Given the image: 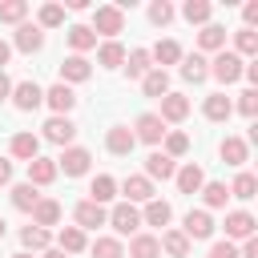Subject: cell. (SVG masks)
<instances>
[{"mask_svg":"<svg viewBox=\"0 0 258 258\" xmlns=\"http://www.w3.org/2000/svg\"><path fill=\"white\" fill-rule=\"evenodd\" d=\"M157 246H161L169 258H185V254H189V238H185L181 230H165V234L157 238Z\"/></svg>","mask_w":258,"mask_h":258,"instance_id":"cell-24","label":"cell"},{"mask_svg":"<svg viewBox=\"0 0 258 258\" xmlns=\"http://www.w3.org/2000/svg\"><path fill=\"white\" fill-rule=\"evenodd\" d=\"M238 113H242V117H254V113H258V89H246V93L238 97Z\"/></svg>","mask_w":258,"mask_h":258,"instance_id":"cell-47","label":"cell"},{"mask_svg":"<svg viewBox=\"0 0 258 258\" xmlns=\"http://www.w3.org/2000/svg\"><path fill=\"white\" fill-rule=\"evenodd\" d=\"M89 73H93V64L85 56H69L60 64V85H81V81H89Z\"/></svg>","mask_w":258,"mask_h":258,"instance_id":"cell-15","label":"cell"},{"mask_svg":"<svg viewBox=\"0 0 258 258\" xmlns=\"http://www.w3.org/2000/svg\"><path fill=\"white\" fill-rule=\"evenodd\" d=\"M12 258H32V254H24V250H20V254H12Z\"/></svg>","mask_w":258,"mask_h":258,"instance_id":"cell-56","label":"cell"},{"mask_svg":"<svg viewBox=\"0 0 258 258\" xmlns=\"http://www.w3.org/2000/svg\"><path fill=\"white\" fill-rule=\"evenodd\" d=\"M121 189H125V202H129V206H133V202H153V181H149L145 173L125 177V181H121Z\"/></svg>","mask_w":258,"mask_h":258,"instance_id":"cell-11","label":"cell"},{"mask_svg":"<svg viewBox=\"0 0 258 258\" xmlns=\"http://www.w3.org/2000/svg\"><path fill=\"white\" fill-rule=\"evenodd\" d=\"M169 218H173V210H169V202H145V214H141V222L145 226H169Z\"/></svg>","mask_w":258,"mask_h":258,"instance_id":"cell-30","label":"cell"},{"mask_svg":"<svg viewBox=\"0 0 258 258\" xmlns=\"http://www.w3.org/2000/svg\"><path fill=\"white\" fill-rule=\"evenodd\" d=\"M149 56L157 60V69H161V64H177V60H181V44H177V40H161Z\"/></svg>","mask_w":258,"mask_h":258,"instance_id":"cell-37","label":"cell"},{"mask_svg":"<svg viewBox=\"0 0 258 258\" xmlns=\"http://www.w3.org/2000/svg\"><path fill=\"white\" fill-rule=\"evenodd\" d=\"M56 24H64V8L60 4H44L40 8V28H56Z\"/></svg>","mask_w":258,"mask_h":258,"instance_id":"cell-45","label":"cell"},{"mask_svg":"<svg viewBox=\"0 0 258 258\" xmlns=\"http://www.w3.org/2000/svg\"><path fill=\"white\" fill-rule=\"evenodd\" d=\"M8 97H12V81L0 73V101H8Z\"/></svg>","mask_w":258,"mask_h":258,"instance_id":"cell-52","label":"cell"},{"mask_svg":"<svg viewBox=\"0 0 258 258\" xmlns=\"http://www.w3.org/2000/svg\"><path fill=\"white\" fill-rule=\"evenodd\" d=\"M125 28V12L117 8V4H101L97 12H93V32H101V36H109V40H117V32Z\"/></svg>","mask_w":258,"mask_h":258,"instance_id":"cell-1","label":"cell"},{"mask_svg":"<svg viewBox=\"0 0 258 258\" xmlns=\"http://www.w3.org/2000/svg\"><path fill=\"white\" fill-rule=\"evenodd\" d=\"M56 242H60V254H81V250H85V230H77V226H64Z\"/></svg>","mask_w":258,"mask_h":258,"instance_id":"cell-35","label":"cell"},{"mask_svg":"<svg viewBox=\"0 0 258 258\" xmlns=\"http://www.w3.org/2000/svg\"><path fill=\"white\" fill-rule=\"evenodd\" d=\"M73 218H77V230H97V226L109 222L105 206H97V202H81V206L73 210Z\"/></svg>","mask_w":258,"mask_h":258,"instance_id":"cell-9","label":"cell"},{"mask_svg":"<svg viewBox=\"0 0 258 258\" xmlns=\"http://www.w3.org/2000/svg\"><path fill=\"white\" fill-rule=\"evenodd\" d=\"M242 69H246V64H242V56H238V52H226V48L210 60V77H214V81H222V85H234V81L242 77Z\"/></svg>","mask_w":258,"mask_h":258,"instance_id":"cell-2","label":"cell"},{"mask_svg":"<svg viewBox=\"0 0 258 258\" xmlns=\"http://www.w3.org/2000/svg\"><path fill=\"white\" fill-rule=\"evenodd\" d=\"M77 137V125L69 121V117H48L44 121V141H52V145H69Z\"/></svg>","mask_w":258,"mask_h":258,"instance_id":"cell-10","label":"cell"},{"mask_svg":"<svg viewBox=\"0 0 258 258\" xmlns=\"http://www.w3.org/2000/svg\"><path fill=\"white\" fill-rule=\"evenodd\" d=\"M69 44H73V56H81L85 48H97V32L89 24H73L69 28Z\"/></svg>","mask_w":258,"mask_h":258,"instance_id":"cell-25","label":"cell"},{"mask_svg":"<svg viewBox=\"0 0 258 258\" xmlns=\"http://www.w3.org/2000/svg\"><path fill=\"white\" fill-rule=\"evenodd\" d=\"M242 16H246V28H254V24H258V0H250V4L242 8Z\"/></svg>","mask_w":258,"mask_h":258,"instance_id":"cell-49","label":"cell"},{"mask_svg":"<svg viewBox=\"0 0 258 258\" xmlns=\"http://www.w3.org/2000/svg\"><path fill=\"white\" fill-rule=\"evenodd\" d=\"M97 60H101L105 69H121V64H125V48H121V40H105V44L97 48Z\"/></svg>","mask_w":258,"mask_h":258,"instance_id":"cell-32","label":"cell"},{"mask_svg":"<svg viewBox=\"0 0 258 258\" xmlns=\"http://www.w3.org/2000/svg\"><path fill=\"white\" fill-rule=\"evenodd\" d=\"M210 12H214V8H210L206 0H185V8H181V16H185L189 24H202V28L210 24Z\"/></svg>","mask_w":258,"mask_h":258,"instance_id":"cell-36","label":"cell"},{"mask_svg":"<svg viewBox=\"0 0 258 258\" xmlns=\"http://www.w3.org/2000/svg\"><path fill=\"white\" fill-rule=\"evenodd\" d=\"M198 194H202V198H206V206H210V210H222V206H226V198H230V194H226V185H222V181H206V185H202V189H198Z\"/></svg>","mask_w":258,"mask_h":258,"instance_id":"cell-40","label":"cell"},{"mask_svg":"<svg viewBox=\"0 0 258 258\" xmlns=\"http://www.w3.org/2000/svg\"><path fill=\"white\" fill-rule=\"evenodd\" d=\"M89 161H93V153H89V149H81V145H69V149L56 157V173L64 169L69 177H81V173H89Z\"/></svg>","mask_w":258,"mask_h":258,"instance_id":"cell-4","label":"cell"},{"mask_svg":"<svg viewBox=\"0 0 258 258\" xmlns=\"http://www.w3.org/2000/svg\"><path fill=\"white\" fill-rule=\"evenodd\" d=\"M24 16H28V4H24V0H4V4H0V20H4V24H20Z\"/></svg>","mask_w":258,"mask_h":258,"instance_id":"cell-43","label":"cell"},{"mask_svg":"<svg viewBox=\"0 0 258 258\" xmlns=\"http://www.w3.org/2000/svg\"><path fill=\"white\" fill-rule=\"evenodd\" d=\"M198 48H202V52H222V48H226V28H222V24H206V28L198 32Z\"/></svg>","mask_w":258,"mask_h":258,"instance_id":"cell-20","label":"cell"},{"mask_svg":"<svg viewBox=\"0 0 258 258\" xmlns=\"http://www.w3.org/2000/svg\"><path fill=\"white\" fill-rule=\"evenodd\" d=\"M218 153H222L226 165H246V157H250V149H246L242 137H226V141L218 145Z\"/></svg>","mask_w":258,"mask_h":258,"instance_id":"cell-22","label":"cell"},{"mask_svg":"<svg viewBox=\"0 0 258 258\" xmlns=\"http://www.w3.org/2000/svg\"><path fill=\"white\" fill-rule=\"evenodd\" d=\"M210 258H238V246L234 242H214L210 246Z\"/></svg>","mask_w":258,"mask_h":258,"instance_id":"cell-48","label":"cell"},{"mask_svg":"<svg viewBox=\"0 0 258 258\" xmlns=\"http://www.w3.org/2000/svg\"><path fill=\"white\" fill-rule=\"evenodd\" d=\"M202 113H206L210 121H230L234 105H230V97H226V93H210V97H206V105H202Z\"/></svg>","mask_w":258,"mask_h":258,"instance_id":"cell-21","label":"cell"},{"mask_svg":"<svg viewBox=\"0 0 258 258\" xmlns=\"http://www.w3.org/2000/svg\"><path fill=\"white\" fill-rule=\"evenodd\" d=\"M185 149H189V137L177 129H165V157H181Z\"/></svg>","mask_w":258,"mask_h":258,"instance_id":"cell-44","label":"cell"},{"mask_svg":"<svg viewBox=\"0 0 258 258\" xmlns=\"http://www.w3.org/2000/svg\"><path fill=\"white\" fill-rule=\"evenodd\" d=\"M20 242H24V254L44 250V246H48V230H40V226H24V230H20Z\"/></svg>","mask_w":258,"mask_h":258,"instance_id":"cell-39","label":"cell"},{"mask_svg":"<svg viewBox=\"0 0 258 258\" xmlns=\"http://www.w3.org/2000/svg\"><path fill=\"white\" fill-rule=\"evenodd\" d=\"M181 77H185V81H194V85H198V81H206V77H210V60H206L202 52H189V56L181 60Z\"/></svg>","mask_w":258,"mask_h":258,"instance_id":"cell-26","label":"cell"},{"mask_svg":"<svg viewBox=\"0 0 258 258\" xmlns=\"http://www.w3.org/2000/svg\"><path fill=\"white\" fill-rule=\"evenodd\" d=\"M133 137H137V141H145V145H157V141L165 137V121H161L157 113H141V117H137V125H133Z\"/></svg>","mask_w":258,"mask_h":258,"instance_id":"cell-6","label":"cell"},{"mask_svg":"<svg viewBox=\"0 0 258 258\" xmlns=\"http://www.w3.org/2000/svg\"><path fill=\"white\" fill-rule=\"evenodd\" d=\"M109 226H113L117 234H137V226H141V210L129 206V202H121V206L109 210Z\"/></svg>","mask_w":258,"mask_h":258,"instance_id":"cell-5","label":"cell"},{"mask_svg":"<svg viewBox=\"0 0 258 258\" xmlns=\"http://www.w3.org/2000/svg\"><path fill=\"white\" fill-rule=\"evenodd\" d=\"M254 226H258V222H254L246 210L226 214V242H230V238H242V242H246V238H254Z\"/></svg>","mask_w":258,"mask_h":258,"instance_id":"cell-12","label":"cell"},{"mask_svg":"<svg viewBox=\"0 0 258 258\" xmlns=\"http://www.w3.org/2000/svg\"><path fill=\"white\" fill-rule=\"evenodd\" d=\"M93 258H125L121 238H97L93 242Z\"/></svg>","mask_w":258,"mask_h":258,"instance_id":"cell-41","label":"cell"},{"mask_svg":"<svg viewBox=\"0 0 258 258\" xmlns=\"http://www.w3.org/2000/svg\"><path fill=\"white\" fill-rule=\"evenodd\" d=\"M173 173H177L173 157H165V153H149V157H145V177H149V181H153V177L165 181V177H173Z\"/></svg>","mask_w":258,"mask_h":258,"instance_id":"cell-23","label":"cell"},{"mask_svg":"<svg viewBox=\"0 0 258 258\" xmlns=\"http://www.w3.org/2000/svg\"><path fill=\"white\" fill-rule=\"evenodd\" d=\"M181 234H185V238H210V234H214V218H210L206 210H189Z\"/></svg>","mask_w":258,"mask_h":258,"instance_id":"cell-18","label":"cell"},{"mask_svg":"<svg viewBox=\"0 0 258 258\" xmlns=\"http://www.w3.org/2000/svg\"><path fill=\"white\" fill-rule=\"evenodd\" d=\"M238 258H258V238H246L242 250H238Z\"/></svg>","mask_w":258,"mask_h":258,"instance_id":"cell-50","label":"cell"},{"mask_svg":"<svg viewBox=\"0 0 258 258\" xmlns=\"http://www.w3.org/2000/svg\"><path fill=\"white\" fill-rule=\"evenodd\" d=\"M56 181V161L52 157H32L28 161V185H52Z\"/></svg>","mask_w":258,"mask_h":258,"instance_id":"cell-13","label":"cell"},{"mask_svg":"<svg viewBox=\"0 0 258 258\" xmlns=\"http://www.w3.org/2000/svg\"><path fill=\"white\" fill-rule=\"evenodd\" d=\"M226 194H230V198H238V202H250V198L258 194V177H254V173H238V177H234V185H230Z\"/></svg>","mask_w":258,"mask_h":258,"instance_id":"cell-33","label":"cell"},{"mask_svg":"<svg viewBox=\"0 0 258 258\" xmlns=\"http://www.w3.org/2000/svg\"><path fill=\"white\" fill-rule=\"evenodd\" d=\"M8 149H12V157H20V161H32V157H40V141H36L32 133H16Z\"/></svg>","mask_w":258,"mask_h":258,"instance_id":"cell-28","label":"cell"},{"mask_svg":"<svg viewBox=\"0 0 258 258\" xmlns=\"http://www.w3.org/2000/svg\"><path fill=\"white\" fill-rule=\"evenodd\" d=\"M40 202V194H36V185H28V181H20V185H12V206L16 210H24V214H32V206Z\"/></svg>","mask_w":258,"mask_h":258,"instance_id":"cell-34","label":"cell"},{"mask_svg":"<svg viewBox=\"0 0 258 258\" xmlns=\"http://www.w3.org/2000/svg\"><path fill=\"white\" fill-rule=\"evenodd\" d=\"M133 145H137V137H133V129H129V125H113V129L105 133V149H109V153H117V157L133 153Z\"/></svg>","mask_w":258,"mask_h":258,"instance_id":"cell-8","label":"cell"},{"mask_svg":"<svg viewBox=\"0 0 258 258\" xmlns=\"http://www.w3.org/2000/svg\"><path fill=\"white\" fill-rule=\"evenodd\" d=\"M8 56H12V44L0 40V73H4V64H8Z\"/></svg>","mask_w":258,"mask_h":258,"instance_id":"cell-53","label":"cell"},{"mask_svg":"<svg viewBox=\"0 0 258 258\" xmlns=\"http://www.w3.org/2000/svg\"><path fill=\"white\" fill-rule=\"evenodd\" d=\"M8 181H12V161L0 157V185H8Z\"/></svg>","mask_w":258,"mask_h":258,"instance_id":"cell-51","label":"cell"},{"mask_svg":"<svg viewBox=\"0 0 258 258\" xmlns=\"http://www.w3.org/2000/svg\"><path fill=\"white\" fill-rule=\"evenodd\" d=\"M234 44H238V56H254L258 52V32L254 28H238L234 32Z\"/></svg>","mask_w":258,"mask_h":258,"instance_id":"cell-42","label":"cell"},{"mask_svg":"<svg viewBox=\"0 0 258 258\" xmlns=\"http://www.w3.org/2000/svg\"><path fill=\"white\" fill-rule=\"evenodd\" d=\"M44 258H69V254H60V250H44Z\"/></svg>","mask_w":258,"mask_h":258,"instance_id":"cell-54","label":"cell"},{"mask_svg":"<svg viewBox=\"0 0 258 258\" xmlns=\"http://www.w3.org/2000/svg\"><path fill=\"white\" fill-rule=\"evenodd\" d=\"M4 234H8V226H4V218H0V238H4Z\"/></svg>","mask_w":258,"mask_h":258,"instance_id":"cell-55","label":"cell"},{"mask_svg":"<svg viewBox=\"0 0 258 258\" xmlns=\"http://www.w3.org/2000/svg\"><path fill=\"white\" fill-rule=\"evenodd\" d=\"M157 254H161V246H157L153 234H133V242H129V258H157Z\"/></svg>","mask_w":258,"mask_h":258,"instance_id":"cell-31","label":"cell"},{"mask_svg":"<svg viewBox=\"0 0 258 258\" xmlns=\"http://www.w3.org/2000/svg\"><path fill=\"white\" fill-rule=\"evenodd\" d=\"M157 117H161V121H185V117H189V101H185L181 93H165Z\"/></svg>","mask_w":258,"mask_h":258,"instance_id":"cell-16","label":"cell"},{"mask_svg":"<svg viewBox=\"0 0 258 258\" xmlns=\"http://www.w3.org/2000/svg\"><path fill=\"white\" fill-rule=\"evenodd\" d=\"M12 105H16L20 113H32V109L44 105V89H40L36 81H20V85H12Z\"/></svg>","mask_w":258,"mask_h":258,"instance_id":"cell-3","label":"cell"},{"mask_svg":"<svg viewBox=\"0 0 258 258\" xmlns=\"http://www.w3.org/2000/svg\"><path fill=\"white\" fill-rule=\"evenodd\" d=\"M117 198V181L109 177V173H101V177H93V185H89V202H97V206H105V202H113Z\"/></svg>","mask_w":258,"mask_h":258,"instance_id":"cell-29","label":"cell"},{"mask_svg":"<svg viewBox=\"0 0 258 258\" xmlns=\"http://www.w3.org/2000/svg\"><path fill=\"white\" fill-rule=\"evenodd\" d=\"M44 105L52 109V117H69V109L77 105V93L69 85H52V89H44Z\"/></svg>","mask_w":258,"mask_h":258,"instance_id":"cell-7","label":"cell"},{"mask_svg":"<svg viewBox=\"0 0 258 258\" xmlns=\"http://www.w3.org/2000/svg\"><path fill=\"white\" fill-rule=\"evenodd\" d=\"M141 89H145V97H165L169 93V73L165 69H149L141 77Z\"/></svg>","mask_w":258,"mask_h":258,"instance_id":"cell-27","label":"cell"},{"mask_svg":"<svg viewBox=\"0 0 258 258\" xmlns=\"http://www.w3.org/2000/svg\"><path fill=\"white\" fill-rule=\"evenodd\" d=\"M12 44H16L20 52H36V48L44 44V32H40V24H16V36H12Z\"/></svg>","mask_w":258,"mask_h":258,"instance_id":"cell-14","label":"cell"},{"mask_svg":"<svg viewBox=\"0 0 258 258\" xmlns=\"http://www.w3.org/2000/svg\"><path fill=\"white\" fill-rule=\"evenodd\" d=\"M60 222V202H52V198H40L36 206H32V226H56Z\"/></svg>","mask_w":258,"mask_h":258,"instance_id":"cell-19","label":"cell"},{"mask_svg":"<svg viewBox=\"0 0 258 258\" xmlns=\"http://www.w3.org/2000/svg\"><path fill=\"white\" fill-rule=\"evenodd\" d=\"M149 60H153L149 48H133V52L125 56V73H129V77H145V73H149Z\"/></svg>","mask_w":258,"mask_h":258,"instance_id":"cell-38","label":"cell"},{"mask_svg":"<svg viewBox=\"0 0 258 258\" xmlns=\"http://www.w3.org/2000/svg\"><path fill=\"white\" fill-rule=\"evenodd\" d=\"M149 20H153V24H169V20H173V4L153 0V4H149Z\"/></svg>","mask_w":258,"mask_h":258,"instance_id":"cell-46","label":"cell"},{"mask_svg":"<svg viewBox=\"0 0 258 258\" xmlns=\"http://www.w3.org/2000/svg\"><path fill=\"white\" fill-rule=\"evenodd\" d=\"M173 181H177V189H181V194H198V189L206 185V173H202V165H194V161H189V165H181V169L173 173Z\"/></svg>","mask_w":258,"mask_h":258,"instance_id":"cell-17","label":"cell"}]
</instances>
